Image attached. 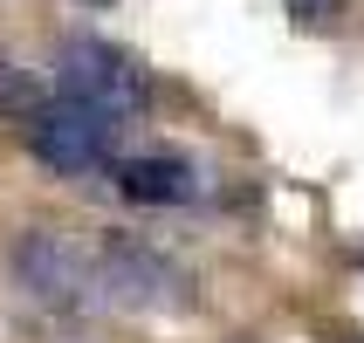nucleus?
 Here are the masks:
<instances>
[{"label":"nucleus","instance_id":"423d86ee","mask_svg":"<svg viewBox=\"0 0 364 343\" xmlns=\"http://www.w3.org/2000/svg\"><path fill=\"white\" fill-rule=\"evenodd\" d=\"M0 103H7V110H21V117H35V110H41V97L28 89V76H21L14 62H0Z\"/></svg>","mask_w":364,"mask_h":343},{"label":"nucleus","instance_id":"7ed1b4c3","mask_svg":"<svg viewBox=\"0 0 364 343\" xmlns=\"http://www.w3.org/2000/svg\"><path fill=\"white\" fill-rule=\"evenodd\" d=\"M97 288L110 295L117 309H186V268L165 261L151 241L138 234H103L97 247Z\"/></svg>","mask_w":364,"mask_h":343},{"label":"nucleus","instance_id":"f03ea898","mask_svg":"<svg viewBox=\"0 0 364 343\" xmlns=\"http://www.w3.org/2000/svg\"><path fill=\"white\" fill-rule=\"evenodd\" d=\"M14 282L35 295L41 309H55V316H76V309H90L97 295V254H82L69 234H55V227H28L14 241Z\"/></svg>","mask_w":364,"mask_h":343},{"label":"nucleus","instance_id":"6e6552de","mask_svg":"<svg viewBox=\"0 0 364 343\" xmlns=\"http://www.w3.org/2000/svg\"><path fill=\"white\" fill-rule=\"evenodd\" d=\"M90 7H110V0H90Z\"/></svg>","mask_w":364,"mask_h":343},{"label":"nucleus","instance_id":"f257e3e1","mask_svg":"<svg viewBox=\"0 0 364 343\" xmlns=\"http://www.w3.org/2000/svg\"><path fill=\"white\" fill-rule=\"evenodd\" d=\"M55 82H62V97H76L82 110H97V117H110V124L138 117L144 103H151V76H144V62L131 55V48H117V41H103V35L62 41Z\"/></svg>","mask_w":364,"mask_h":343},{"label":"nucleus","instance_id":"1a4fd4ad","mask_svg":"<svg viewBox=\"0 0 364 343\" xmlns=\"http://www.w3.org/2000/svg\"><path fill=\"white\" fill-rule=\"evenodd\" d=\"M350 343H358V337H350Z\"/></svg>","mask_w":364,"mask_h":343},{"label":"nucleus","instance_id":"39448f33","mask_svg":"<svg viewBox=\"0 0 364 343\" xmlns=\"http://www.w3.org/2000/svg\"><path fill=\"white\" fill-rule=\"evenodd\" d=\"M110 179H117L124 200H138V206H186V200H200V165L179 158V151H131V158L110 165Z\"/></svg>","mask_w":364,"mask_h":343},{"label":"nucleus","instance_id":"20e7f679","mask_svg":"<svg viewBox=\"0 0 364 343\" xmlns=\"http://www.w3.org/2000/svg\"><path fill=\"white\" fill-rule=\"evenodd\" d=\"M110 131H117V124L97 117V110H82L76 97H48L35 117L21 124L35 165H48V172H62V179L97 172V165H117V158H110Z\"/></svg>","mask_w":364,"mask_h":343},{"label":"nucleus","instance_id":"0eeeda50","mask_svg":"<svg viewBox=\"0 0 364 343\" xmlns=\"http://www.w3.org/2000/svg\"><path fill=\"white\" fill-rule=\"evenodd\" d=\"M282 7H289L296 21H309V28H316V21H330L337 7H344V0H282Z\"/></svg>","mask_w":364,"mask_h":343}]
</instances>
